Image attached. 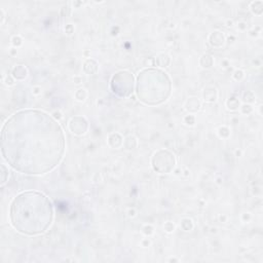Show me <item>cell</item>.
<instances>
[{
    "label": "cell",
    "instance_id": "obj_35",
    "mask_svg": "<svg viewBox=\"0 0 263 263\" xmlns=\"http://www.w3.org/2000/svg\"><path fill=\"white\" fill-rule=\"evenodd\" d=\"M73 81H74V83L79 84V83L82 82V77H81V76H74L73 77Z\"/></svg>",
    "mask_w": 263,
    "mask_h": 263
},
{
    "label": "cell",
    "instance_id": "obj_31",
    "mask_svg": "<svg viewBox=\"0 0 263 263\" xmlns=\"http://www.w3.org/2000/svg\"><path fill=\"white\" fill-rule=\"evenodd\" d=\"M127 214H128V216L129 218H134L137 216V211L135 208H129L128 211H127Z\"/></svg>",
    "mask_w": 263,
    "mask_h": 263
},
{
    "label": "cell",
    "instance_id": "obj_11",
    "mask_svg": "<svg viewBox=\"0 0 263 263\" xmlns=\"http://www.w3.org/2000/svg\"><path fill=\"white\" fill-rule=\"evenodd\" d=\"M199 65H201L203 68H206V69L211 68L214 65L213 57L209 54H203L201 57V60H199Z\"/></svg>",
    "mask_w": 263,
    "mask_h": 263
},
{
    "label": "cell",
    "instance_id": "obj_24",
    "mask_svg": "<svg viewBox=\"0 0 263 263\" xmlns=\"http://www.w3.org/2000/svg\"><path fill=\"white\" fill-rule=\"evenodd\" d=\"M2 82L7 87H12L14 84V78L10 75H2Z\"/></svg>",
    "mask_w": 263,
    "mask_h": 263
},
{
    "label": "cell",
    "instance_id": "obj_32",
    "mask_svg": "<svg viewBox=\"0 0 263 263\" xmlns=\"http://www.w3.org/2000/svg\"><path fill=\"white\" fill-rule=\"evenodd\" d=\"M5 21V12L3 10V8H0V24L3 25Z\"/></svg>",
    "mask_w": 263,
    "mask_h": 263
},
{
    "label": "cell",
    "instance_id": "obj_28",
    "mask_svg": "<svg viewBox=\"0 0 263 263\" xmlns=\"http://www.w3.org/2000/svg\"><path fill=\"white\" fill-rule=\"evenodd\" d=\"M61 13H62V16L67 17V16H69L70 13H71V8H70V7H69L68 5L63 6V7H62V10H61Z\"/></svg>",
    "mask_w": 263,
    "mask_h": 263
},
{
    "label": "cell",
    "instance_id": "obj_18",
    "mask_svg": "<svg viewBox=\"0 0 263 263\" xmlns=\"http://www.w3.org/2000/svg\"><path fill=\"white\" fill-rule=\"evenodd\" d=\"M243 101L246 103V104H251V103L255 102V95L253 92L251 91H247L243 94Z\"/></svg>",
    "mask_w": 263,
    "mask_h": 263
},
{
    "label": "cell",
    "instance_id": "obj_19",
    "mask_svg": "<svg viewBox=\"0 0 263 263\" xmlns=\"http://www.w3.org/2000/svg\"><path fill=\"white\" fill-rule=\"evenodd\" d=\"M218 135H219V137L222 139H227L228 137L230 136V129H229V128L226 127V125H222V127H220L219 129H218Z\"/></svg>",
    "mask_w": 263,
    "mask_h": 263
},
{
    "label": "cell",
    "instance_id": "obj_17",
    "mask_svg": "<svg viewBox=\"0 0 263 263\" xmlns=\"http://www.w3.org/2000/svg\"><path fill=\"white\" fill-rule=\"evenodd\" d=\"M8 176H9V170H8V168H7V166L4 164H2L1 165V186H3V185H4L7 182Z\"/></svg>",
    "mask_w": 263,
    "mask_h": 263
},
{
    "label": "cell",
    "instance_id": "obj_16",
    "mask_svg": "<svg viewBox=\"0 0 263 263\" xmlns=\"http://www.w3.org/2000/svg\"><path fill=\"white\" fill-rule=\"evenodd\" d=\"M74 97H75V99L77 100V101L84 102V101H86L87 97V92L86 88L80 87V88H78V90L75 92V94H74Z\"/></svg>",
    "mask_w": 263,
    "mask_h": 263
},
{
    "label": "cell",
    "instance_id": "obj_25",
    "mask_svg": "<svg viewBox=\"0 0 263 263\" xmlns=\"http://www.w3.org/2000/svg\"><path fill=\"white\" fill-rule=\"evenodd\" d=\"M164 229H165L166 232L173 233L176 229V225H175V223H173V222H171V221H166L164 224Z\"/></svg>",
    "mask_w": 263,
    "mask_h": 263
},
{
    "label": "cell",
    "instance_id": "obj_42",
    "mask_svg": "<svg viewBox=\"0 0 263 263\" xmlns=\"http://www.w3.org/2000/svg\"><path fill=\"white\" fill-rule=\"evenodd\" d=\"M222 182H223V180H222L221 178H217V180H216V183H217L218 185H221V184H222Z\"/></svg>",
    "mask_w": 263,
    "mask_h": 263
},
{
    "label": "cell",
    "instance_id": "obj_13",
    "mask_svg": "<svg viewBox=\"0 0 263 263\" xmlns=\"http://www.w3.org/2000/svg\"><path fill=\"white\" fill-rule=\"evenodd\" d=\"M250 9L256 16H261L263 13V2L262 1H253L250 3Z\"/></svg>",
    "mask_w": 263,
    "mask_h": 263
},
{
    "label": "cell",
    "instance_id": "obj_39",
    "mask_svg": "<svg viewBox=\"0 0 263 263\" xmlns=\"http://www.w3.org/2000/svg\"><path fill=\"white\" fill-rule=\"evenodd\" d=\"M229 66V64H228V61L227 60H223L221 62V67H223V68H227Z\"/></svg>",
    "mask_w": 263,
    "mask_h": 263
},
{
    "label": "cell",
    "instance_id": "obj_37",
    "mask_svg": "<svg viewBox=\"0 0 263 263\" xmlns=\"http://www.w3.org/2000/svg\"><path fill=\"white\" fill-rule=\"evenodd\" d=\"M219 220H220V222L221 223H225V222L227 221V216L226 215H220V217H219Z\"/></svg>",
    "mask_w": 263,
    "mask_h": 263
},
{
    "label": "cell",
    "instance_id": "obj_7",
    "mask_svg": "<svg viewBox=\"0 0 263 263\" xmlns=\"http://www.w3.org/2000/svg\"><path fill=\"white\" fill-rule=\"evenodd\" d=\"M201 107H202V103L198 100L197 97L188 98V100L185 102V104H184V108L190 113L197 112V111L201 110Z\"/></svg>",
    "mask_w": 263,
    "mask_h": 263
},
{
    "label": "cell",
    "instance_id": "obj_8",
    "mask_svg": "<svg viewBox=\"0 0 263 263\" xmlns=\"http://www.w3.org/2000/svg\"><path fill=\"white\" fill-rule=\"evenodd\" d=\"M12 76L14 78V80H24L28 76V69L23 65L14 66L12 70Z\"/></svg>",
    "mask_w": 263,
    "mask_h": 263
},
{
    "label": "cell",
    "instance_id": "obj_20",
    "mask_svg": "<svg viewBox=\"0 0 263 263\" xmlns=\"http://www.w3.org/2000/svg\"><path fill=\"white\" fill-rule=\"evenodd\" d=\"M10 42H12L13 47L18 49V47L22 46V44H23V38L20 35H13L12 39H10Z\"/></svg>",
    "mask_w": 263,
    "mask_h": 263
},
{
    "label": "cell",
    "instance_id": "obj_23",
    "mask_svg": "<svg viewBox=\"0 0 263 263\" xmlns=\"http://www.w3.org/2000/svg\"><path fill=\"white\" fill-rule=\"evenodd\" d=\"M184 124L188 125V127H193L195 124V116L192 115V114H188V115H185L183 118Z\"/></svg>",
    "mask_w": 263,
    "mask_h": 263
},
{
    "label": "cell",
    "instance_id": "obj_3",
    "mask_svg": "<svg viewBox=\"0 0 263 263\" xmlns=\"http://www.w3.org/2000/svg\"><path fill=\"white\" fill-rule=\"evenodd\" d=\"M68 127L72 134L76 136H82L87 131L88 123L83 116H74L70 119Z\"/></svg>",
    "mask_w": 263,
    "mask_h": 263
},
{
    "label": "cell",
    "instance_id": "obj_14",
    "mask_svg": "<svg viewBox=\"0 0 263 263\" xmlns=\"http://www.w3.org/2000/svg\"><path fill=\"white\" fill-rule=\"evenodd\" d=\"M180 226L184 231H191L194 227V224H193V221H192L190 218H183V219L181 220Z\"/></svg>",
    "mask_w": 263,
    "mask_h": 263
},
{
    "label": "cell",
    "instance_id": "obj_9",
    "mask_svg": "<svg viewBox=\"0 0 263 263\" xmlns=\"http://www.w3.org/2000/svg\"><path fill=\"white\" fill-rule=\"evenodd\" d=\"M99 70V65L98 63L96 62L92 59H87L83 63V72L86 74H88V75H92V74H96Z\"/></svg>",
    "mask_w": 263,
    "mask_h": 263
},
{
    "label": "cell",
    "instance_id": "obj_30",
    "mask_svg": "<svg viewBox=\"0 0 263 263\" xmlns=\"http://www.w3.org/2000/svg\"><path fill=\"white\" fill-rule=\"evenodd\" d=\"M65 32H66V34L71 35L72 33L74 32V26H73L72 24L66 25V27H65Z\"/></svg>",
    "mask_w": 263,
    "mask_h": 263
},
{
    "label": "cell",
    "instance_id": "obj_5",
    "mask_svg": "<svg viewBox=\"0 0 263 263\" xmlns=\"http://www.w3.org/2000/svg\"><path fill=\"white\" fill-rule=\"evenodd\" d=\"M203 99L207 103H215L218 99V91L213 86H209L205 87L203 92Z\"/></svg>",
    "mask_w": 263,
    "mask_h": 263
},
{
    "label": "cell",
    "instance_id": "obj_41",
    "mask_svg": "<svg viewBox=\"0 0 263 263\" xmlns=\"http://www.w3.org/2000/svg\"><path fill=\"white\" fill-rule=\"evenodd\" d=\"M242 153H243V152H242V150H240V149H236V150H235V156H238V157H239V156H242Z\"/></svg>",
    "mask_w": 263,
    "mask_h": 263
},
{
    "label": "cell",
    "instance_id": "obj_12",
    "mask_svg": "<svg viewBox=\"0 0 263 263\" xmlns=\"http://www.w3.org/2000/svg\"><path fill=\"white\" fill-rule=\"evenodd\" d=\"M138 139L136 138L135 136H128L127 138L124 140V146L129 150L135 149V148L138 147Z\"/></svg>",
    "mask_w": 263,
    "mask_h": 263
},
{
    "label": "cell",
    "instance_id": "obj_27",
    "mask_svg": "<svg viewBox=\"0 0 263 263\" xmlns=\"http://www.w3.org/2000/svg\"><path fill=\"white\" fill-rule=\"evenodd\" d=\"M51 116H53L54 119L58 120V121H60L61 119H63V117H64V115H63V113L61 112L60 110L53 111V112H51Z\"/></svg>",
    "mask_w": 263,
    "mask_h": 263
},
{
    "label": "cell",
    "instance_id": "obj_36",
    "mask_svg": "<svg viewBox=\"0 0 263 263\" xmlns=\"http://www.w3.org/2000/svg\"><path fill=\"white\" fill-rule=\"evenodd\" d=\"M150 240L148 239H143L142 240V246L144 247V248H147L148 246H150Z\"/></svg>",
    "mask_w": 263,
    "mask_h": 263
},
{
    "label": "cell",
    "instance_id": "obj_4",
    "mask_svg": "<svg viewBox=\"0 0 263 263\" xmlns=\"http://www.w3.org/2000/svg\"><path fill=\"white\" fill-rule=\"evenodd\" d=\"M209 42L213 47L219 49L225 42V36L221 31H214L209 36Z\"/></svg>",
    "mask_w": 263,
    "mask_h": 263
},
{
    "label": "cell",
    "instance_id": "obj_1",
    "mask_svg": "<svg viewBox=\"0 0 263 263\" xmlns=\"http://www.w3.org/2000/svg\"><path fill=\"white\" fill-rule=\"evenodd\" d=\"M111 87L114 94L120 97H129L134 91V76L127 70L114 74L111 79Z\"/></svg>",
    "mask_w": 263,
    "mask_h": 263
},
{
    "label": "cell",
    "instance_id": "obj_34",
    "mask_svg": "<svg viewBox=\"0 0 263 263\" xmlns=\"http://www.w3.org/2000/svg\"><path fill=\"white\" fill-rule=\"evenodd\" d=\"M238 28L239 29V30H242V31L246 30V29H247V23H245V22H240V23L238 24Z\"/></svg>",
    "mask_w": 263,
    "mask_h": 263
},
{
    "label": "cell",
    "instance_id": "obj_38",
    "mask_svg": "<svg viewBox=\"0 0 263 263\" xmlns=\"http://www.w3.org/2000/svg\"><path fill=\"white\" fill-rule=\"evenodd\" d=\"M225 25H226V27L231 28V27H233V25H234V23H233L232 20H227L226 22H225Z\"/></svg>",
    "mask_w": 263,
    "mask_h": 263
},
{
    "label": "cell",
    "instance_id": "obj_33",
    "mask_svg": "<svg viewBox=\"0 0 263 263\" xmlns=\"http://www.w3.org/2000/svg\"><path fill=\"white\" fill-rule=\"evenodd\" d=\"M242 219L244 222H248L251 220V214L250 213H244L242 215Z\"/></svg>",
    "mask_w": 263,
    "mask_h": 263
},
{
    "label": "cell",
    "instance_id": "obj_6",
    "mask_svg": "<svg viewBox=\"0 0 263 263\" xmlns=\"http://www.w3.org/2000/svg\"><path fill=\"white\" fill-rule=\"evenodd\" d=\"M108 145L114 149H119L120 147L124 146V138L119 133H111L107 139Z\"/></svg>",
    "mask_w": 263,
    "mask_h": 263
},
{
    "label": "cell",
    "instance_id": "obj_10",
    "mask_svg": "<svg viewBox=\"0 0 263 263\" xmlns=\"http://www.w3.org/2000/svg\"><path fill=\"white\" fill-rule=\"evenodd\" d=\"M154 64L161 68H166L171 64V58H170L169 55L161 53L157 55V57L154 59Z\"/></svg>",
    "mask_w": 263,
    "mask_h": 263
},
{
    "label": "cell",
    "instance_id": "obj_26",
    "mask_svg": "<svg viewBox=\"0 0 263 263\" xmlns=\"http://www.w3.org/2000/svg\"><path fill=\"white\" fill-rule=\"evenodd\" d=\"M142 232L146 236H150V235H152L153 233H154V228H153L152 225L146 224V225H144V226L142 227Z\"/></svg>",
    "mask_w": 263,
    "mask_h": 263
},
{
    "label": "cell",
    "instance_id": "obj_43",
    "mask_svg": "<svg viewBox=\"0 0 263 263\" xmlns=\"http://www.w3.org/2000/svg\"><path fill=\"white\" fill-rule=\"evenodd\" d=\"M211 232H217V228L216 227L212 228V229H211Z\"/></svg>",
    "mask_w": 263,
    "mask_h": 263
},
{
    "label": "cell",
    "instance_id": "obj_29",
    "mask_svg": "<svg viewBox=\"0 0 263 263\" xmlns=\"http://www.w3.org/2000/svg\"><path fill=\"white\" fill-rule=\"evenodd\" d=\"M41 92H42L41 87H39V86H34V87H32V94L34 95V96H39V95H41Z\"/></svg>",
    "mask_w": 263,
    "mask_h": 263
},
{
    "label": "cell",
    "instance_id": "obj_21",
    "mask_svg": "<svg viewBox=\"0 0 263 263\" xmlns=\"http://www.w3.org/2000/svg\"><path fill=\"white\" fill-rule=\"evenodd\" d=\"M244 77H245V72H244L242 69H235L232 73V78L235 81L243 80Z\"/></svg>",
    "mask_w": 263,
    "mask_h": 263
},
{
    "label": "cell",
    "instance_id": "obj_22",
    "mask_svg": "<svg viewBox=\"0 0 263 263\" xmlns=\"http://www.w3.org/2000/svg\"><path fill=\"white\" fill-rule=\"evenodd\" d=\"M239 108H240V112L245 114V115H249V114H251L254 111V108L252 107V105L246 104V103H244L242 106H239Z\"/></svg>",
    "mask_w": 263,
    "mask_h": 263
},
{
    "label": "cell",
    "instance_id": "obj_15",
    "mask_svg": "<svg viewBox=\"0 0 263 263\" xmlns=\"http://www.w3.org/2000/svg\"><path fill=\"white\" fill-rule=\"evenodd\" d=\"M239 106H240V104H239V99H236L234 97L229 98L226 101V107H227L228 110L235 111V110H238L239 108Z\"/></svg>",
    "mask_w": 263,
    "mask_h": 263
},
{
    "label": "cell",
    "instance_id": "obj_2",
    "mask_svg": "<svg viewBox=\"0 0 263 263\" xmlns=\"http://www.w3.org/2000/svg\"><path fill=\"white\" fill-rule=\"evenodd\" d=\"M151 165L155 172L160 174H170L174 171L176 166L175 154L169 150H158L153 154Z\"/></svg>",
    "mask_w": 263,
    "mask_h": 263
},
{
    "label": "cell",
    "instance_id": "obj_40",
    "mask_svg": "<svg viewBox=\"0 0 263 263\" xmlns=\"http://www.w3.org/2000/svg\"><path fill=\"white\" fill-rule=\"evenodd\" d=\"M9 54H10V55H17V49H16V47H13V49H10L9 50Z\"/></svg>",
    "mask_w": 263,
    "mask_h": 263
}]
</instances>
